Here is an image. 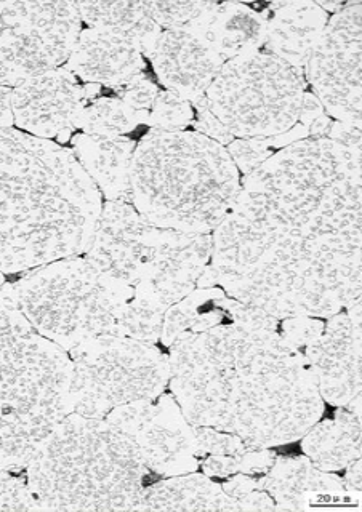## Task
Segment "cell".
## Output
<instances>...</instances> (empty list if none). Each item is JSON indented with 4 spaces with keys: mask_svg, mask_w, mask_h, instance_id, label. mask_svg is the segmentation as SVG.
<instances>
[{
    "mask_svg": "<svg viewBox=\"0 0 362 512\" xmlns=\"http://www.w3.org/2000/svg\"><path fill=\"white\" fill-rule=\"evenodd\" d=\"M133 295V288L87 258L69 256L2 285L0 306L21 312L37 332L69 352L98 336L116 335L119 314Z\"/></svg>",
    "mask_w": 362,
    "mask_h": 512,
    "instance_id": "cell-8",
    "label": "cell"
},
{
    "mask_svg": "<svg viewBox=\"0 0 362 512\" xmlns=\"http://www.w3.org/2000/svg\"><path fill=\"white\" fill-rule=\"evenodd\" d=\"M226 151L244 176L257 170L273 156V151L263 138H236L233 143L228 144Z\"/></svg>",
    "mask_w": 362,
    "mask_h": 512,
    "instance_id": "cell-33",
    "label": "cell"
},
{
    "mask_svg": "<svg viewBox=\"0 0 362 512\" xmlns=\"http://www.w3.org/2000/svg\"><path fill=\"white\" fill-rule=\"evenodd\" d=\"M327 138L335 143L343 144L346 148L361 149V127H353V125L332 120Z\"/></svg>",
    "mask_w": 362,
    "mask_h": 512,
    "instance_id": "cell-40",
    "label": "cell"
},
{
    "mask_svg": "<svg viewBox=\"0 0 362 512\" xmlns=\"http://www.w3.org/2000/svg\"><path fill=\"white\" fill-rule=\"evenodd\" d=\"M310 136L308 133V128L305 125L297 124L294 127L287 130V132L281 133V135L273 136V138H268L266 144L270 146L271 149H284L290 144L298 143V141L306 140Z\"/></svg>",
    "mask_w": 362,
    "mask_h": 512,
    "instance_id": "cell-43",
    "label": "cell"
},
{
    "mask_svg": "<svg viewBox=\"0 0 362 512\" xmlns=\"http://www.w3.org/2000/svg\"><path fill=\"white\" fill-rule=\"evenodd\" d=\"M85 253L135 296L169 309L194 292L212 258V234L157 228L132 205L108 200Z\"/></svg>",
    "mask_w": 362,
    "mask_h": 512,
    "instance_id": "cell-7",
    "label": "cell"
},
{
    "mask_svg": "<svg viewBox=\"0 0 362 512\" xmlns=\"http://www.w3.org/2000/svg\"><path fill=\"white\" fill-rule=\"evenodd\" d=\"M306 458L326 472L345 469L361 458V394L335 410L334 420H319L302 437Z\"/></svg>",
    "mask_w": 362,
    "mask_h": 512,
    "instance_id": "cell-22",
    "label": "cell"
},
{
    "mask_svg": "<svg viewBox=\"0 0 362 512\" xmlns=\"http://www.w3.org/2000/svg\"><path fill=\"white\" fill-rule=\"evenodd\" d=\"M149 60L159 82L190 103L206 95L225 64L206 37L190 26L162 31Z\"/></svg>",
    "mask_w": 362,
    "mask_h": 512,
    "instance_id": "cell-16",
    "label": "cell"
},
{
    "mask_svg": "<svg viewBox=\"0 0 362 512\" xmlns=\"http://www.w3.org/2000/svg\"><path fill=\"white\" fill-rule=\"evenodd\" d=\"M209 2H159V0H151V2H141V7L145 10L146 15L159 26L169 29L185 28L194 18H198Z\"/></svg>",
    "mask_w": 362,
    "mask_h": 512,
    "instance_id": "cell-30",
    "label": "cell"
},
{
    "mask_svg": "<svg viewBox=\"0 0 362 512\" xmlns=\"http://www.w3.org/2000/svg\"><path fill=\"white\" fill-rule=\"evenodd\" d=\"M220 308L228 312V316L233 319V324L241 325V327L250 328V330H265V332H278L279 330L281 320L271 316L258 306L241 303V301L225 296L220 301Z\"/></svg>",
    "mask_w": 362,
    "mask_h": 512,
    "instance_id": "cell-32",
    "label": "cell"
},
{
    "mask_svg": "<svg viewBox=\"0 0 362 512\" xmlns=\"http://www.w3.org/2000/svg\"><path fill=\"white\" fill-rule=\"evenodd\" d=\"M305 359L327 404L342 407L361 394V300L329 317L318 340L306 346Z\"/></svg>",
    "mask_w": 362,
    "mask_h": 512,
    "instance_id": "cell-14",
    "label": "cell"
},
{
    "mask_svg": "<svg viewBox=\"0 0 362 512\" xmlns=\"http://www.w3.org/2000/svg\"><path fill=\"white\" fill-rule=\"evenodd\" d=\"M165 311L167 309L153 301L133 296L119 314L116 335L156 346L157 341L161 340Z\"/></svg>",
    "mask_w": 362,
    "mask_h": 512,
    "instance_id": "cell-26",
    "label": "cell"
},
{
    "mask_svg": "<svg viewBox=\"0 0 362 512\" xmlns=\"http://www.w3.org/2000/svg\"><path fill=\"white\" fill-rule=\"evenodd\" d=\"M322 330L324 322L316 317H289L279 322L278 332L287 343L302 349L318 340Z\"/></svg>",
    "mask_w": 362,
    "mask_h": 512,
    "instance_id": "cell-36",
    "label": "cell"
},
{
    "mask_svg": "<svg viewBox=\"0 0 362 512\" xmlns=\"http://www.w3.org/2000/svg\"><path fill=\"white\" fill-rule=\"evenodd\" d=\"M260 15L266 23V52L290 66L305 68L329 21L318 2H276Z\"/></svg>",
    "mask_w": 362,
    "mask_h": 512,
    "instance_id": "cell-19",
    "label": "cell"
},
{
    "mask_svg": "<svg viewBox=\"0 0 362 512\" xmlns=\"http://www.w3.org/2000/svg\"><path fill=\"white\" fill-rule=\"evenodd\" d=\"M330 125H332V119L324 114V116L314 120L313 124L308 127V133H310L311 138H327Z\"/></svg>",
    "mask_w": 362,
    "mask_h": 512,
    "instance_id": "cell-45",
    "label": "cell"
},
{
    "mask_svg": "<svg viewBox=\"0 0 362 512\" xmlns=\"http://www.w3.org/2000/svg\"><path fill=\"white\" fill-rule=\"evenodd\" d=\"M241 188L225 146L198 132L151 130L130 167V204L157 228L212 234Z\"/></svg>",
    "mask_w": 362,
    "mask_h": 512,
    "instance_id": "cell-4",
    "label": "cell"
},
{
    "mask_svg": "<svg viewBox=\"0 0 362 512\" xmlns=\"http://www.w3.org/2000/svg\"><path fill=\"white\" fill-rule=\"evenodd\" d=\"M74 7L90 28L116 32L132 40L141 55L153 56L162 29L146 15L141 2H74Z\"/></svg>",
    "mask_w": 362,
    "mask_h": 512,
    "instance_id": "cell-24",
    "label": "cell"
},
{
    "mask_svg": "<svg viewBox=\"0 0 362 512\" xmlns=\"http://www.w3.org/2000/svg\"><path fill=\"white\" fill-rule=\"evenodd\" d=\"M148 476L129 437L77 413L49 432L26 466L42 511H133Z\"/></svg>",
    "mask_w": 362,
    "mask_h": 512,
    "instance_id": "cell-5",
    "label": "cell"
},
{
    "mask_svg": "<svg viewBox=\"0 0 362 512\" xmlns=\"http://www.w3.org/2000/svg\"><path fill=\"white\" fill-rule=\"evenodd\" d=\"M71 143L74 156L98 191L109 202L130 204V167L137 148L135 141L127 136L77 133Z\"/></svg>",
    "mask_w": 362,
    "mask_h": 512,
    "instance_id": "cell-21",
    "label": "cell"
},
{
    "mask_svg": "<svg viewBox=\"0 0 362 512\" xmlns=\"http://www.w3.org/2000/svg\"><path fill=\"white\" fill-rule=\"evenodd\" d=\"M113 90L117 93V98L135 112H149L159 95V88L145 74H138L137 77H133L129 82Z\"/></svg>",
    "mask_w": 362,
    "mask_h": 512,
    "instance_id": "cell-35",
    "label": "cell"
},
{
    "mask_svg": "<svg viewBox=\"0 0 362 512\" xmlns=\"http://www.w3.org/2000/svg\"><path fill=\"white\" fill-rule=\"evenodd\" d=\"M148 111L135 112L119 98H100L85 106L77 127L85 135L125 136L148 122Z\"/></svg>",
    "mask_w": 362,
    "mask_h": 512,
    "instance_id": "cell-25",
    "label": "cell"
},
{
    "mask_svg": "<svg viewBox=\"0 0 362 512\" xmlns=\"http://www.w3.org/2000/svg\"><path fill=\"white\" fill-rule=\"evenodd\" d=\"M82 31L74 2H0V85L60 68Z\"/></svg>",
    "mask_w": 362,
    "mask_h": 512,
    "instance_id": "cell-11",
    "label": "cell"
},
{
    "mask_svg": "<svg viewBox=\"0 0 362 512\" xmlns=\"http://www.w3.org/2000/svg\"><path fill=\"white\" fill-rule=\"evenodd\" d=\"M194 108V120L193 127L194 132L201 133V135L207 136L210 140L215 143L222 144V146H228L233 143L236 138L226 130L225 125L212 114L207 104L206 95L201 96L198 100L193 101Z\"/></svg>",
    "mask_w": 362,
    "mask_h": 512,
    "instance_id": "cell-37",
    "label": "cell"
},
{
    "mask_svg": "<svg viewBox=\"0 0 362 512\" xmlns=\"http://www.w3.org/2000/svg\"><path fill=\"white\" fill-rule=\"evenodd\" d=\"M258 482L273 498L276 511H305L321 503L351 500L342 477L321 471L306 456L276 458Z\"/></svg>",
    "mask_w": 362,
    "mask_h": 512,
    "instance_id": "cell-18",
    "label": "cell"
},
{
    "mask_svg": "<svg viewBox=\"0 0 362 512\" xmlns=\"http://www.w3.org/2000/svg\"><path fill=\"white\" fill-rule=\"evenodd\" d=\"M2 285H4V274L0 272V288H2Z\"/></svg>",
    "mask_w": 362,
    "mask_h": 512,
    "instance_id": "cell-49",
    "label": "cell"
},
{
    "mask_svg": "<svg viewBox=\"0 0 362 512\" xmlns=\"http://www.w3.org/2000/svg\"><path fill=\"white\" fill-rule=\"evenodd\" d=\"M85 100H93L98 93L101 92V85L98 84H85L84 87Z\"/></svg>",
    "mask_w": 362,
    "mask_h": 512,
    "instance_id": "cell-48",
    "label": "cell"
},
{
    "mask_svg": "<svg viewBox=\"0 0 362 512\" xmlns=\"http://www.w3.org/2000/svg\"><path fill=\"white\" fill-rule=\"evenodd\" d=\"M87 106L84 88L65 66L26 80L13 90V124L42 140L66 143Z\"/></svg>",
    "mask_w": 362,
    "mask_h": 512,
    "instance_id": "cell-15",
    "label": "cell"
},
{
    "mask_svg": "<svg viewBox=\"0 0 362 512\" xmlns=\"http://www.w3.org/2000/svg\"><path fill=\"white\" fill-rule=\"evenodd\" d=\"M361 172V149L308 136L244 176L212 234L226 295L279 320L329 319L361 300Z\"/></svg>",
    "mask_w": 362,
    "mask_h": 512,
    "instance_id": "cell-1",
    "label": "cell"
},
{
    "mask_svg": "<svg viewBox=\"0 0 362 512\" xmlns=\"http://www.w3.org/2000/svg\"><path fill=\"white\" fill-rule=\"evenodd\" d=\"M222 488L238 511H276L273 498L260 487L258 477L236 472Z\"/></svg>",
    "mask_w": 362,
    "mask_h": 512,
    "instance_id": "cell-29",
    "label": "cell"
},
{
    "mask_svg": "<svg viewBox=\"0 0 362 512\" xmlns=\"http://www.w3.org/2000/svg\"><path fill=\"white\" fill-rule=\"evenodd\" d=\"M0 511H39L25 477L0 471Z\"/></svg>",
    "mask_w": 362,
    "mask_h": 512,
    "instance_id": "cell-34",
    "label": "cell"
},
{
    "mask_svg": "<svg viewBox=\"0 0 362 512\" xmlns=\"http://www.w3.org/2000/svg\"><path fill=\"white\" fill-rule=\"evenodd\" d=\"M132 440L141 461L157 476H183L196 472V437L172 394L114 408L105 418Z\"/></svg>",
    "mask_w": 362,
    "mask_h": 512,
    "instance_id": "cell-13",
    "label": "cell"
},
{
    "mask_svg": "<svg viewBox=\"0 0 362 512\" xmlns=\"http://www.w3.org/2000/svg\"><path fill=\"white\" fill-rule=\"evenodd\" d=\"M196 437V455L199 460L207 455L236 456L246 453L255 445L247 444L246 440L234 436L231 432L218 431L210 426H193Z\"/></svg>",
    "mask_w": 362,
    "mask_h": 512,
    "instance_id": "cell-31",
    "label": "cell"
},
{
    "mask_svg": "<svg viewBox=\"0 0 362 512\" xmlns=\"http://www.w3.org/2000/svg\"><path fill=\"white\" fill-rule=\"evenodd\" d=\"M66 69L87 84L116 88L145 71V56L127 37L106 29H82Z\"/></svg>",
    "mask_w": 362,
    "mask_h": 512,
    "instance_id": "cell-17",
    "label": "cell"
},
{
    "mask_svg": "<svg viewBox=\"0 0 362 512\" xmlns=\"http://www.w3.org/2000/svg\"><path fill=\"white\" fill-rule=\"evenodd\" d=\"M226 293L223 288H198L190 295L172 304L164 314V322H162L161 341L165 348H170L173 341L177 340L181 333L188 332L194 319L198 317L202 309L207 308L210 304L225 298Z\"/></svg>",
    "mask_w": 362,
    "mask_h": 512,
    "instance_id": "cell-27",
    "label": "cell"
},
{
    "mask_svg": "<svg viewBox=\"0 0 362 512\" xmlns=\"http://www.w3.org/2000/svg\"><path fill=\"white\" fill-rule=\"evenodd\" d=\"M202 472L207 477H231L238 471V461L234 456L207 455L202 458Z\"/></svg>",
    "mask_w": 362,
    "mask_h": 512,
    "instance_id": "cell-39",
    "label": "cell"
},
{
    "mask_svg": "<svg viewBox=\"0 0 362 512\" xmlns=\"http://www.w3.org/2000/svg\"><path fill=\"white\" fill-rule=\"evenodd\" d=\"M303 69L268 52L226 61L206 92L207 104L234 138H273L298 124Z\"/></svg>",
    "mask_w": 362,
    "mask_h": 512,
    "instance_id": "cell-9",
    "label": "cell"
},
{
    "mask_svg": "<svg viewBox=\"0 0 362 512\" xmlns=\"http://www.w3.org/2000/svg\"><path fill=\"white\" fill-rule=\"evenodd\" d=\"M71 359L18 311L0 306V471L20 472L65 416Z\"/></svg>",
    "mask_w": 362,
    "mask_h": 512,
    "instance_id": "cell-6",
    "label": "cell"
},
{
    "mask_svg": "<svg viewBox=\"0 0 362 512\" xmlns=\"http://www.w3.org/2000/svg\"><path fill=\"white\" fill-rule=\"evenodd\" d=\"M326 111L322 108L321 101L314 96V93L305 92L303 95L302 106H300V116H298V124L305 125L306 128L313 124L314 120L324 116Z\"/></svg>",
    "mask_w": 362,
    "mask_h": 512,
    "instance_id": "cell-41",
    "label": "cell"
},
{
    "mask_svg": "<svg viewBox=\"0 0 362 512\" xmlns=\"http://www.w3.org/2000/svg\"><path fill=\"white\" fill-rule=\"evenodd\" d=\"M305 80L327 116L353 127L362 119V4L351 2L327 21L306 63Z\"/></svg>",
    "mask_w": 362,
    "mask_h": 512,
    "instance_id": "cell-12",
    "label": "cell"
},
{
    "mask_svg": "<svg viewBox=\"0 0 362 512\" xmlns=\"http://www.w3.org/2000/svg\"><path fill=\"white\" fill-rule=\"evenodd\" d=\"M278 456L266 447H252L246 453L236 456L238 461V471L247 476H263L266 472L270 471L273 466L274 460Z\"/></svg>",
    "mask_w": 362,
    "mask_h": 512,
    "instance_id": "cell-38",
    "label": "cell"
},
{
    "mask_svg": "<svg viewBox=\"0 0 362 512\" xmlns=\"http://www.w3.org/2000/svg\"><path fill=\"white\" fill-rule=\"evenodd\" d=\"M13 90L0 85V128H10L13 125Z\"/></svg>",
    "mask_w": 362,
    "mask_h": 512,
    "instance_id": "cell-44",
    "label": "cell"
},
{
    "mask_svg": "<svg viewBox=\"0 0 362 512\" xmlns=\"http://www.w3.org/2000/svg\"><path fill=\"white\" fill-rule=\"evenodd\" d=\"M133 511H238L222 485L206 474H183L143 488Z\"/></svg>",
    "mask_w": 362,
    "mask_h": 512,
    "instance_id": "cell-23",
    "label": "cell"
},
{
    "mask_svg": "<svg viewBox=\"0 0 362 512\" xmlns=\"http://www.w3.org/2000/svg\"><path fill=\"white\" fill-rule=\"evenodd\" d=\"M319 7L326 13H338L342 12L343 8L351 5V2H318Z\"/></svg>",
    "mask_w": 362,
    "mask_h": 512,
    "instance_id": "cell-47",
    "label": "cell"
},
{
    "mask_svg": "<svg viewBox=\"0 0 362 512\" xmlns=\"http://www.w3.org/2000/svg\"><path fill=\"white\" fill-rule=\"evenodd\" d=\"M190 28L206 37L223 61L258 52L265 45L266 23L263 16L241 2H209L194 18Z\"/></svg>",
    "mask_w": 362,
    "mask_h": 512,
    "instance_id": "cell-20",
    "label": "cell"
},
{
    "mask_svg": "<svg viewBox=\"0 0 362 512\" xmlns=\"http://www.w3.org/2000/svg\"><path fill=\"white\" fill-rule=\"evenodd\" d=\"M193 120V104L177 93L164 90L159 92L156 101L149 109L146 125L161 132H181L186 127H190Z\"/></svg>",
    "mask_w": 362,
    "mask_h": 512,
    "instance_id": "cell-28",
    "label": "cell"
},
{
    "mask_svg": "<svg viewBox=\"0 0 362 512\" xmlns=\"http://www.w3.org/2000/svg\"><path fill=\"white\" fill-rule=\"evenodd\" d=\"M218 285V277L215 269L212 268V264H207L204 271L201 272L198 282H196V288H214Z\"/></svg>",
    "mask_w": 362,
    "mask_h": 512,
    "instance_id": "cell-46",
    "label": "cell"
},
{
    "mask_svg": "<svg viewBox=\"0 0 362 512\" xmlns=\"http://www.w3.org/2000/svg\"><path fill=\"white\" fill-rule=\"evenodd\" d=\"M101 208V192L71 149L0 128L2 274L84 255Z\"/></svg>",
    "mask_w": 362,
    "mask_h": 512,
    "instance_id": "cell-3",
    "label": "cell"
},
{
    "mask_svg": "<svg viewBox=\"0 0 362 512\" xmlns=\"http://www.w3.org/2000/svg\"><path fill=\"white\" fill-rule=\"evenodd\" d=\"M345 469L343 485H345L346 492L354 503H361V458L351 461Z\"/></svg>",
    "mask_w": 362,
    "mask_h": 512,
    "instance_id": "cell-42",
    "label": "cell"
},
{
    "mask_svg": "<svg viewBox=\"0 0 362 512\" xmlns=\"http://www.w3.org/2000/svg\"><path fill=\"white\" fill-rule=\"evenodd\" d=\"M169 349L170 391L193 426L273 448L302 439L326 412L305 354L279 332L220 324L181 333Z\"/></svg>",
    "mask_w": 362,
    "mask_h": 512,
    "instance_id": "cell-2",
    "label": "cell"
},
{
    "mask_svg": "<svg viewBox=\"0 0 362 512\" xmlns=\"http://www.w3.org/2000/svg\"><path fill=\"white\" fill-rule=\"evenodd\" d=\"M69 356V399L77 415L105 420L114 408L154 400L169 386L167 356L127 336H98Z\"/></svg>",
    "mask_w": 362,
    "mask_h": 512,
    "instance_id": "cell-10",
    "label": "cell"
}]
</instances>
